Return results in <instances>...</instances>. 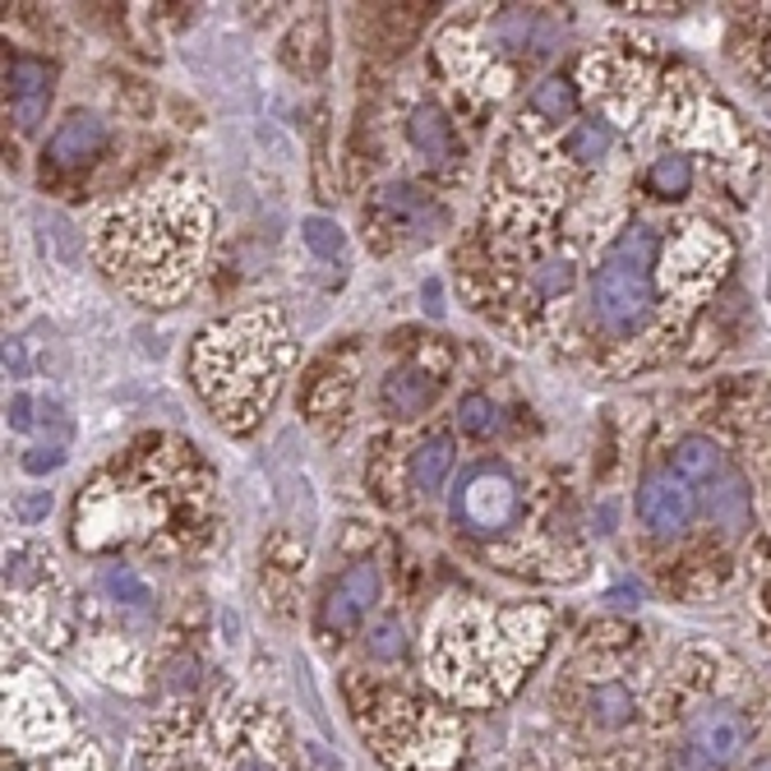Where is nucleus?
Masks as SVG:
<instances>
[{"label": "nucleus", "mask_w": 771, "mask_h": 771, "mask_svg": "<svg viewBox=\"0 0 771 771\" xmlns=\"http://www.w3.org/2000/svg\"><path fill=\"white\" fill-rule=\"evenodd\" d=\"M652 305H656V292H652V273H637V268H624L605 260L591 277V315L605 332L614 338H629L642 324L652 319Z\"/></svg>", "instance_id": "nucleus-1"}, {"label": "nucleus", "mask_w": 771, "mask_h": 771, "mask_svg": "<svg viewBox=\"0 0 771 771\" xmlns=\"http://www.w3.org/2000/svg\"><path fill=\"white\" fill-rule=\"evenodd\" d=\"M518 508H522L518 485H513V476L499 472V467L472 472L467 480H462V490H457V518L467 522L472 531H480V536L504 531L513 518H518Z\"/></svg>", "instance_id": "nucleus-2"}, {"label": "nucleus", "mask_w": 771, "mask_h": 771, "mask_svg": "<svg viewBox=\"0 0 771 771\" xmlns=\"http://www.w3.org/2000/svg\"><path fill=\"white\" fill-rule=\"evenodd\" d=\"M743 743H749V726H743V716L735 707H726V703H711L703 711H693L684 753H693L711 771H726L743 753Z\"/></svg>", "instance_id": "nucleus-3"}, {"label": "nucleus", "mask_w": 771, "mask_h": 771, "mask_svg": "<svg viewBox=\"0 0 771 771\" xmlns=\"http://www.w3.org/2000/svg\"><path fill=\"white\" fill-rule=\"evenodd\" d=\"M637 518L652 536H684V527L693 522V490L679 472H656L642 480L637 490Z\"/></svg>", "instance_id": "nucleus-4"}, {"label": "nucleus", "mask_w": 771, "mask_h": 771, "mask_svg": "<svg viewBox=\"0 0 771 771\" xmlns=\"http://www.w3.org/2000/svg\"><path fill=\"white\" fill-rule=\"evenodd\" d=\"M379 591H383L379 563H356V569H347L338 582H332L328 601H324V629L328 633H351L370 614V605L379 601Z\"/></svg>", "instance_id": "nucleus-5"}, {"label": "nucleus", "mask_w": 771, "mask_h": 771, "mask_svg": "<svg viewBox=\"0 0 771 771\" xmlns=\"http://www.w3.org/2000/svg\"><path fill=\"white\" fill-rule=\"evenodd\" d=\"M102 148H107V125L88 112H74L70 120L56 125V135L46 144V158L51 167H88Z\"/></svg>", "instance_id": "nucleus-6"}, {"label": "nucleus", "mask_w": 771, "mask_h": 771, "mask_svg": "<svg viewBox=\"0 0 771 771\" xmlns=\"http://www.w3.org/2000/svg\"><path fill=\"white\" fill-rule=\"evenodd\" d=\"M46 102H51V70L33 56H19L10 65V107H14V120L23 130H38V120L46 116Z\"/></svg>", "instance_id": "nucleus-7"}, {"label": "nucleus", "mask_w": 771, "mask_h": 771, "mask_svg": "<svg viewBox=\"0 0 771 771\" xmlns=\"http://www.w3.org/2000/svg\"><path fill=\"white\" fill-rule=\"evenodd\" d=\"M374 209L402 218L406 231H411V226H416V231H440V226H444V213L434 209V203H430L421 190H411V186H389V190H379V194H374Z\"/></svg>", "instance_id": "nucleus-8"}, {"label": "nucleus", "mask_w": 771, "mask_h": 771, "mask_svg": "<svg viewBox=\"0 0 771 771\" xmlns=\"http://www.w3.org/2000/svg\"><path fill=\"white\" fill-rule=\"evenodd\" d=\"M440 393V383H434L425 370H398L389 383H383V406L393 411V416H421V411L434 402Z\"/></svg>", "instance_id": "nucleus-9"}, {"label": "nucleus", "mask_w": 771, "mask_h": 771, "mask_svg": "<svg viewBox=\"0 0 771 771\" xmlns=\"http://www.w3.org/2000/svg\"><path fill=\"white\" fill-rule=\"evenodd\" d=\"M448 472H453V444L448 440H430L411 453V490L416 495H440Z\"/></svg>", "instance_id": "nucleus-10"}, {"label": "nucleus", "mask_w": 771, "mask_h": 771, "mask_svg": "<svg viewBox=\"0 0 771 771\" xmlns=\"http://www.w3.org/2000/svg\"><path fill=\"white\" fill-rule=\"evenodd\" d=\"M406 139L416 152H425V158H448L453 152V125L444 120V112H434V107H416L406 120Z\"/></svg>", "instance_id": "nucleus-11"}, {"label": "nucleus", "mask_w": 771, "mask_h": 771, "mask_svg": "<svg viewBox=\"0 0 771 771\" xmlns=\"http://www.w3.org/2000/svg\"><path fill=\"white\" fill-rule=\"evenodd\" d=\"M675 472L684 480H716L726 472V457L707 434H688V440H679V448H675Z\"/></svg>", "instance_id": "nucleus-12"}, {"label": "nucleus", "mask_w": 771, "mask_h": 771, "mask_svg": "<svg viewBox=\"0 0 771 771\" xmlns=\"http://www.w3.org/2000/svg\"><path fill=\"white\" fill-rule=\"evenodd\" d=\"M707 513H711V522L721 531L749 527V490H743V480L726 476L716 490H707Z\"/></svg>", "instance_id": "nucleus-13"}, {"label": "nucleus", "mask_w": 771, "mask_h": 771, "mask_svg": "<svg viewBox=\"0 0 771 771\" xmlns=\"http://www.w3.org/2000/svg\"><path fill=\"white\" fill-rule=\"evenodd\" d=\"M656 254H661V241H656V231L637 222V226H629V231H624L620 241H614L610 260H614V264H624V268H637V273H652Z\"/></svg>", "instance_id": "nucleus-14"}, {"label": "nucleus", "mask_w": 771, "mask_h": 771, "mask_svg": "<svg viewBox=\"0 0 771 771\" xmlns=\"http://www.w3.org/2000/svg\"><path fill=\"white\" fill-rule=\"evenodd\" d=\"M633 711H637V703H633V693L624 684H601L596 693H591V721H596L601 730L629 726Z\"/></svg>", "instance_id": "nucleus-15"}, {"label": "nucleus", "mask_w": 771, "mask_h": 771, "mask_svg": "<svg viewBox=\"0 0 771 771\" xmlns=\"http://www.w3.org/2000/svg\"><path fill=\"white\" fill-rule=\"evenodd\" d=\"M647 181H652V190H656L661 199H679V194H688V186H693V162L684 158V152H665V158L652 162Z\"/></svg>", "instance_id": "nucleus-16"}, {"label": "nucleus", "mask_w": 771, "mask_h": 771, "mask_svg": "<svg viewBox=\"0 0 771 771\" xmlns=\"http://www.w3.org/2000/svg\"><path fill=\"white\" fill-rule=\"evenodd\" d=\"M531 112L536 116H550V120H563V116H569L573 112V102H578V93H573V84L569 80H563V74H550V80H541V84H536L531 88Z\"/></svg>", "instance_id": "nucleus-17"}, {"label": "nucleus", "mask_w": 771, "mask_h": 771, "mask_svg": "<svg viewBox=\"0 0 771 771\" xmlns=\"http://www.w3.org/2000/svg\"><path fill=\"white\" fill-rule=\"evenodd\" d=\"M610 125L596 116V120H582V125H573V135H569V152L578 162H601L605 152H610Z\"/></svg>", "instance_id": "nucleus-18"}, {"label": "nucleus", "mask_w": 771, "mask_h": 771, "mask_svg": "<svg viewBox=\"0 0 771 771\" xmlns=\"http://www.w3.org/2000/svg\"><path fill=\"white\" fill-rule=\"evenodd\" d=\"M305 245H310L319 260H342V250H347L342 231L332 226L328 218H305Z\"/></svg>", "instance_id": "nucleus-19"}, {"label": "nucleus", "mask_w": 771, "mask_h": 771, "mask_svg": "<svg viewBox=\"0 0 771 771\" xmlns=\"http://www.w3.org/2000/svg\"><path fill=\"white\" fill-rule=\"evenodd\" d=\"M457 421H462V430H472V434H490V430L499 425V406H495L490 398L472 393V398H462Z\"/></svg>", "instance_id": "nucleus-20"}, {"label": "nucleus", "mask_w": 771, "mask_h": 771, "mask_svg": "<svg viewBox=\"0 0 771 771\" xmlns=\"http://www.w3.org/2000/svg\"><path fill=\"white\" fill-rule=\"evenodd\" d=\"M370 656H374V661H402V656H406V637H402V629H398L393 620H383V624L370 633Z\"/></svg>", "instance_id": "nucleus-21"}, {"label": "nucleus", "mask_w": 771, "mask_h": 771, "mask_svg": "<svg viewBox=\"0 0 771 771\" xmlns=\"http://www.w3.org/2000/svg\"><path fill=\"white\" fill-rule=\"evenodd\" d=\"M61 448H33L29 457H23V472H33V476H42V472H56L61 467Z\"/></svg>", "instance_id": "nucleus-22"}, {"label": "nucleus", "mask_w": 771, "mask_h": 771, "mask_svg": "<svg viewBox=\"0 0 771 771\" xmlns=\"http://www.w3.org/2000/svg\"><path fill=\"white\" fill-rule=\"evenodd\" d=\"M10 425H14V430H29V425H33V416H29V398H23V393L10 402Z\"/></svg>", "instance_id": "nucleus-23"}, {"label": "nucleus", "mask_w": 771, "mask_h": 771, "mask_svg": "<svg viewBox=\"0 0 771 771\" xmlns=\"http://www.w3.org/2000/svg\"><path fill=\"white\" fill-rule=\"evenodd\" d=\"M231 771H277L273 762H264V758H250V762H236Z\"/></svg>", "instance_id": "nucleus-24"}, {"label": "nucleus", "mask_w": 771, "mask_h": 771, "mask_svg": "<svg viewBox=\"0 0 771 771\" xmlns=\"http://www.w3.org/2000/svg\"><path fill=\"white\" fill-rule=\"evenodd\" d=\"M749 771H771V758H758V762H753Z\"/></svg>", "instance_id": "nucleus-25"}]
</instances>
